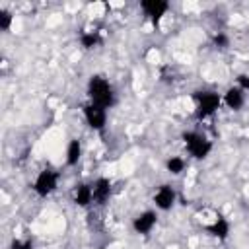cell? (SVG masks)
<instances>
[{
	"label": "cell",
	"instance_id": "cell-1",
	"mask_svg": "<svg viewBox=\"0 0 249 249\" xmlns=\"http://www.w3.org/2000/svg\"><path fill=\"white\" fill-rule=\"evenodd\" d=\"M88 99L103 109H111L117 103V95L115 89L111 86V82L101 76V74H93L88 80Z\"/></svg>",
	"mask_w": 249,
	"mask_h": 249
},
{
	"label": "cell",
	"instance_id": "cell-2",
	"mask_svg": "<svg viewBox=\"0 0 249 249\" xmlns=\"http://www.w3.org/2000/svg\"><path fill=\"white\" fill-rule=\"evenodd\" d=\"M193 101H195V117L198 121H204L220 109L222 93H218L214 89H196V91H193Z\"/></svg>",
	"mask_w": 249,
	"mask_h": 249
},
{
	"label": "cell",
	"instance_id": "cell-3",
	"mask_svg": "<svg viewBox=\"0 0 249 249\" xmlns=\"http://www.w3.org/2000/svg\"><path fill=\"white\" fill-rule=\"evenodd\" d=\"M181 140H183V144H185V150H187V154L191 156V158H195V160H204V158H208L210 156V152H212V140L208 138V136H204L202 132H198V130H185L183 134H181Z\"/></svg>",
	"mask_w": 249,
	"mask_h": 249
},
{
	"label": "cell",
	"instance_id": "cell-4",
	"mask_svg": "<svg viewBox=\"0 0 249 249\" xmlns=\"http://www.w3.org/2000/svg\"><path fill=\"white\" fill-rule=\"evenodd\" d=\"M58 181H60V173L56 169H41L31 185L33 193L41 198L51 196L56 189H58Z\"/></svg>",
	"mask_w": 249,
	"mask_h": 249
},
{
	"label": "cell",
	"instance_id": "cell-5",
	"mask_svg": "<svg viewBox=\"0 0 249 249\" xmlns=\"http://www.w3.org/2000/svg\"><path fill=\"white\" fill-rule=\"evenodd\" d=\"M82 115L86 119V124L91 130L101 132L105 128V124H107V109H103V107H99V105H95L91 101L82 105Z\"/></svg>",
	"mask_w": 249,
	"mask_h": 249
},
{
	"label": "cell",
	"instance_id": "cell-6",
	"mask_svg": "<svg viewBox=\"0 0 249 249\" xmlns=\"http://www.w3.org/2000/svg\"><path fill=\"white\" fill-rule=\"evenodd\" d=\"M140 10H142L144 18L152 21V25H158L163 19V16L169 12V2H165V0H142Z\"/></svg>",
	"mask_w": 249,
	"mask_h": 249
},
{
	"label": "cell",
	"instance_id": "cell-7",
	"mask_svg": "<svg viewBox=\"0 0 249 249\" xmlns=\"http://www.w3.org/2000/svg\"><path fill=\"white\" fill-rule=\"evenodd\" d=\"M175 200H177V193H175V189L171 187V185H160L158 187V191L154 193V204H156V208L158 210H163V212H167V210H171L173 206H175Z\"/></svg>",
	"mask_w": 249,
	"mask_h": 249
},
{
	"label": "cell",
	"instance_id": "cell-8",
	"mask_svg": "<svg viewBox=\"0 0 249 249\" xmlns=\"http://www.w3.org/2000/svg\"><path fill=\"white\" fill-rule=\"evenodd\" d=\"M158 224V212L156 210H144L132 220V230L138 235H148Z\"/></svg>",
	"mask_w": 249,
	"mask_h": 249
},
{
	"label": "cell",
	"instance_id": "cell-9",
	"mask_svg": "<svg viewBox=\"0 0 249 249\" xmlns=\"http://www.w3.org/2000/svg\"><path fill=\"white\" fill-rule=\"evenodd\" d=\"M91 189H93V204H107L109 198H111V193H113V185L107 177H97L93 183H91Z\"/></svg>",
	"mask_w": 249,
	"mask_h": 249
},
{
	"label": "cell",
	"instance_id": "cell-10",
	"mask_svg": "<svg viewBox=\"0 0 249 249\" xmlns=\"http://www.w3.org/2000/svg\"><path fill=\"white\" fill-rule=\"evenodd\" d=\"M72 200L80 208H88L89 204H93V189H91V183H76L74 185V191H72Z\"/></svg>",
	"mask_w": 249,
	"mask_h": 249
},
{
	"label": "cell",
	"instance_id": "cell-11",
	"mask_svg": "<svg viewBox=\"0 0 249 249\" xmlns=\"http://www.w3.org/2000/svg\"><path fill=\"white\" fill-rule=\"evenodd\" d=\"M230 222H228V218L226 216H222V214H216V218L212 220V224H204V231H208L212 237H218L220 241H224V239H228V235H230Z\"/></svg>",
	"mask_w": 249,
	"mask_h": 249
},
{
	"label": "cell",
	"instance_id": "cell-12",
	"mask_svg": "<svg viewBox=\"0 0 249 249\" xmlns=\"http://www.w3.org/2000/svg\"><path fill=\"white\" fill-rule=\"evenodd\" d=\"M222 103L230 111H239L245 105V91H241L237 86H231L222 93Z\"/></svg>",
	"mask_w": 249,
	"mask_h": 249
},
{
	"label": "cell",
	"instance_id": "cell-13",
	"mask_svg": "<svg viewBox=\"0 0 249 249\" xmlns=\"http://www.w3.org/2000/svg\"><path fill=\"white\" fill-rule=\"evenodd\" d=\"M80 160H82V142L78 138H72L66 146V165L74 167V165H78Z\"/></svg>",
	"mask_w": 249,
	"mask_h": 249
},
{
	"label": "cell",
	"instance_id": "cell-14",
	"mask_svg": "<svg viewBox=\"0 0 249 249\" xmlns=\"http://www.w3.org/2000/svg\"><path fill=\"white\" fill-rule=\"evenodd\" d=\"M101 41H103V39H101V31H97V29H86V31L80 33V45H82L84 49H93V47H97Z\"/></svg>",
	"mask_w": 249,
	"mask_h": 249
},
{
	"label": "cell",
	"instance_id": "cell-15",
	"mask_svg": "<svg viewBox=\"0 0 249 249\" xmlns=\"http://www.w3.org/2000/svg\"><path fill=\"white\" fill-rule=\"evenodd\" d=\"M185 167H187V160L181 156H171L165 160V169L171 175H181L185 171Z\"/></svg>",
	"mask_w": 249,
	"mask_h": 249
},
{
	"label": "cell",
	"instance_id": "cell-16",
	"mask_svg": "<svg viewBox=\"0 0 249 249\" xmlns=\"http://www.w3.org/2000/svg\"><path fill=\"white\" fill-rule=\"evenodd\" d=\"M212 45H214L216 49L224 51V49H228V47H230V37H228L224 31H218V33H214V35H212Z\"/></svg>",
	"mask_w": 249,
	"mask_h": 249
},
{
	"label": "cell",
	"instance_id": "cell-17",
	"mask_svg": "<svg viewBox=\"0 0 249 249\" xmlns=\"http://www.w3.org/2000/svg\"><path fill=\"white\" fill-rule=\"evenodd\" d=\"M12 21H14V16L10 10L6 8H0V29L2 31H8L12 27Z\"/></svg>",
	"mask_w": 249,
	"mask_h": 249
},
{
	"label": "cell",
	"instance_id": "cell-18",
	"mask_svg": "<svg viewBox=\"0 0 249 249\" xmlns=\"http://www.w3.org/2000/svg\"><path fill=\"white\" fill-rule=\"evenodd\" d=\"M8 249H33V241L31 239H14Z\"/></svg>",
	"mask_w": 249,
	"mask_h": 249
},
{
	"label": "cell",
	"instance_id": "cell-19",
	"mask_svg": "<svg viewBox=\"0 0 249 249\" xmlns=\"http://www.w3.org/2000/svg\"><path fill=\"white\" fill-rule=\"evenodd\" d=\"M235 86L241 89V91H249V74H237L235 78Z\"/></svg>",
	"mask_w": 249,
	"mask_h": 249
}]
</instances>
